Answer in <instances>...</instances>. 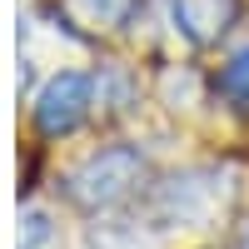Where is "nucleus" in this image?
<instances>
[{
    "mask_svg": "<svg viewBox=\"0 0 249 249\" xmlns=\"http://www.w3.org/2000/svg\"><path fill=\"white\" fill-rule=\"evenodd\" d=\"M214 210V184L210 175H184V179H170L155 199V214L164 224H204V214Z\"/></svg>",
    "mask_w": 249,
    "mask_h": 249,
    "instance_id": "7ed1b4c3",
    "label": "nucleus"
},
{
    "mask_svg": "<svg viewBox=\"0 0 249 249\" xmlns=\"http://www.w3.org/2000/svg\"><path fill=\"white\" fill-rule=\"evenodd\" d=\"M144 184V155L135 144H110V150H95L65 175V195L80 210H110V204L130 199Z\"/></svg>",
    "mask_w": 249,
    "mask_h": 249,
    "instance_id": "f257e3e1",
    "label": "nucleus"
},
{
    "mask_svg": "<svg viewBox=\"0 0 249 249\" xmlns=\"http://www.w3.org/2000/svg\"><path fill=\"white\" fill-rule=\"evenodd\" d=\"M90 115V75H80V70H60L45 80V90L35 95V124H40V135H70L80 130Z\"/></svg>",
    "mask_w": 249,
    "mask_h": 249,
    "instance_id": "f03ea898",
    "label": "nucleus"
},
{
    "mask_svg": "<svg viewBox=\"0 0 249 249\" xmlns=\"http://www.w3.org/2000/svg\"><path fill=\"white\" fill-rule=\"evenodd\" d=\"M219 90L230 95V100H239V105H249V45L234 50V55H230V65L219 70Z\"/></svg>",
    "mask_w": 249,
    "mask_h": 249,
    "instance_id": "423d86ee",
    "label": "nucleus"
},
{
    "mask_svg": "<svg viewBox=\"0 0 249 249\" xmlns=\"http://www.w3.org/2000/svg\"><path fill=\"white\" fill-rule=\"evenodd\" d=\"M170 5L190 45H214L239 15V0H170Z\"/></svg>",
    "mask_w": 249,
    "mask_h": 249,
    "instance_id": "20e7f679",
    "label": "nucleus"
},
{
    "mask_svg": "<svg viewBox=\"0 0 249 249\" xmlns=\"http://www.w3.org/2000/svg\"><path fill=\"white\" fill-rule=\"evenodd\" d=\"M65 15L85 30H120L135 15V0H65Z\"/></svg>",
    "mask_w": 249,
    "mask_h": 249,
    "instance_id": "39448f33",
    "label": "nucleus"
},
{
    "mask_svg": "<svg viewBox=\"0 0 249 249\" xmlns=\"http://www.w3.org/2000/svg\"><path fill=\"white\" fill-rule=\"evenodd\" d=\"M45 234H50L45 214H40V210H30V214H25V230H20V249H35V244L45 239Z\"/></svg>",
    "mask_w": 249,
    "mask_h": 249,
    "instance_id": "0eeeda50",
    "label": "nucleus"
},
{
    "mask_svg": "<svg viewBox=\"0 0 249 249\" xmlns=\"http://www.w3.org/2000/svg\"><path fill=\"white\" fill-rule=\"evenodd\" d=\"M239 249H249V230H244V234H239Z\"/></svg>",
    "mask_w": 249,
    "mask_h": 249,
    "instance_id": "6e6552de",
    "label": "nucleus"
}]
</instances>
